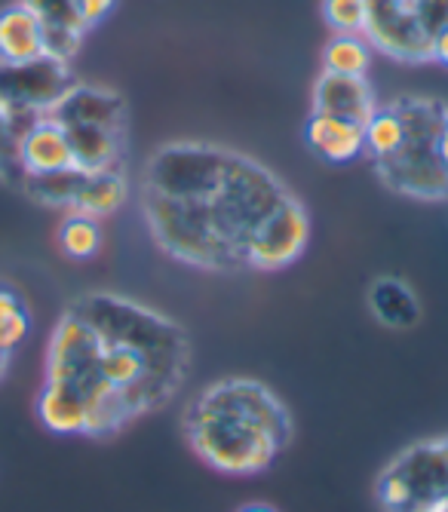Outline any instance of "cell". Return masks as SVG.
<instances>
[{
	"label": "cell",
	"instance_id": "17",
	"mask_svg": "<svg viewBox=\"0 0 448 512\" xmlns=\"http://www.w3.org/2000/svg\"><path fill=\"white\" fill-rule=\"evenodd\" d=\"M62 129L68 135V142H71L77 169H83V172L117 169V163L123 157V138H126V132L102 129V126H80V123H68Z\"/></svg>",
	"mask_w": 448,
	"mask_h": 512
},
{
	"label": "cell",
	"instance_id": "31",
	"mask_svg": "<svg viewBox=\"0 0 448 512\" xmlns=\"http://www.w3.org/2000/svg\"><path fill=\"white\" fill-rule=\"evenodd\" d=\"M237 512H277V509L274 506H264V503H249V506H243Z\"/></svg>",
	"mask_w": 448,
	"mask_h": 512
},
{
	"label": "cell",
	"instance_id": "18",
	"mask_svg": "<svg viewBox=\"0 0 448 512\" xmlns=\"http://www.w3.org/2000/svg\"><path fill=\"white\" fill-rule=\"evenodd\" d=\"M37 417L50 433L59 436H83L86 427V399L56 381H43L37 396Z\"/></svg>",
	"mask_w": 448,
	"mask_h": 512
},
{
	"label": "cell",
	"instance_id": "25",
	"mask_svg": "<svg viewBox=\"0 0 448 512\" xmlns=\"http://www.w3.org/2000/svg\"><path fill=\"white\" fill-rule=\"evenodd\" d=\"M25 123L16 120L7 105L0 102V181H16L22 188V169H19V138Z\"/></svg>",
	"mask_w": 448,
	"mask_h": 512
},
{
	"label": "cell",
	"instance_id": "10",
	"mask_svg": "<svg viewBox=\"0 0 448 512\" xmlns=\"http://www.w3.org/2000/svg\"><path fill=\"white\" fill-rule=\"evenodd\" d=\"M47 117H53L62 126L80 123V126H102V129L126 132V102L120 92L108 86L74 83Z\"/></svg>",
	"mask_w": 448,
	"mask_h": 512
},
{
	"label": "cell",
	"instance_id": "12",
	"mask_svg": "<svg viewBox=\"0 0 448 512\" xmlns=\"http://www.w3.org/2000/svg\"><path fill=\"white\" fill-rule=\"evenodd\" d=\"M375 108H378V102H375V92L366 77H347V74L323 71L317 77V83H313V111L317 114H332V117L366 123Z\"/></svg>",
	"mask_w": 448,
	"mask_h": 512
},
{
	"label": "cell",
	"instance_id": "26",
	"mask_svg": "<svg viewBox=\"0 0 448 512\" xmlns=\"http://www.w3.org/2000/svg\"><path fill=\"white\" fill-rule=\"evenodd\" d=\"M323 19L335 34H363L366 0H323Z\"/></svg>",
	"mask_w": 448,
	"mask_h": 512
},
{
	"label": "cell",
	"instance_id": "3",
	"mask_svg": "<svg viewBox=\"0 0 448 512\" xmlns=\"http://www.w3.org/2000/svg\"><path fill=\"white\" fill-rule=\"evenodd\" d=\"M185 436L212 470L255 476L271 470L292 442V414L261 381L224 378L188 405Z\"/></svg>",
	"mask_w": 448,
	"mask_h": 512
},
{
	"label": "cell",
	"instance_id": "1",
	"mask_svg": "<svg viewBox=\"0 0 448 512\" xmlns=\"http://www.w3.org/2000/svg\"><path fill=\"white\" fill-rule=\"evenodd\" d=\"M289 194L258 160L209 142H169L142 172V215L154 243L215 273L246 267L249 240Z\"/></svg>",
	"mask_w": 448,
	"mask_h": 512
},
{
	"label": "cell",
	"instance_id": "22",
	"mask_svg": "<svg viewBox=\"0 0 448 512\" xmlns=\"http://www.w3.org/2000/svg\"><path fill=\"white\" fill-rule=\"evenodd\" d=\"M80 181H83V169H68V172H53V175H25L22 191L43 206L71 209Z\"/></svg>",
	"mask_w": 448,
	"mask_h": 512
},
{
	"label": "cell",
	"instance_id": "19",
	"mask_svg": "<svg viewBox=\"0 0 448 512\" xmlns=\"http://www.w3.org/2000/svg\"><path fill=\"white\" fill-rule=\"evenodd\" d=\"M129 197V184L120 169L105 172H83V181L77 188V197L71 203V212H83L93 218L114 215Z\"/></svg>",
	"mask_w": 448,
	"mask_h": 512
},
{
	"label": "cell",
	"instance_id": "28",
	"mask_svg": "<svg viewBox=\"0 0 448 512\" xmlns=\"http://www.w3.org/2000/svg\"><path fill=\"white\" fill-rule=\"evenodd\" d=\"M74 4H77V16H80L83 28L89 31V28H96L99 22H105L114 13L117 0H74Z\"/></svg>",
	"mask_w": 448,
	"mask_h": 512
},
{
	"label": "cell",
	"instance_id": "34",
	"mask_svg": "<svg viewBox=\"0 0 448 512\" xmlns=\"http://www.w3.org/2000/svg\"><path fill=\"white\" fill-rule=\"evenodd\" d=\"M445 451H448V436H445Z\"/></svg>",
	"mask_w": 448,
	"mask_h": 512
},
{
	"label": "cell",
	"instance_id": "16",
	"mask_svg": "<svg viewBox=\"0 0 448 512\" xmlns=\"http://www.w3.org/2000/svg\"><path fill=\"white\" fill-rule=\"evenodd\" d=\"M47 53L40 19L22 4L0 10V62H28Z\"/></svg>",
	"mask_w": 448,
	"mask_h": 512
},
{
	"label": "cell",
	"instance_id": "14",
	"mask_svg": "<svg viewBox=\"0 0 448 512\" xmlns=\"http://www.w3.org/2000/svg\"><path fill=\"white\" fill-rule=\"evenodd\" d=\"M369 310L372 316L387 325V329H415L421 322V301L409 283H402L399 276H378L369 286Z\"/></svg>",
	"mask_w": 448,
	"mask_h": 512
},
{
	"label": "cell",
	"instance_id": "6",
	"mask_svg": "<svg viewBox=\"0 0 448 512\" xmlns=\"http://www.w3.org/2000/svg\"><path fill=\"white\" fill-rule=\"evenodd\" d=\"M102 359V338L93 329V322L80 316L74 307L62 313L47 347V381L65 384L86 399V408L114 390L99 375Z\"/></svg>",
	"mask_w": 448,
	"mask_h": 512
},
{
	"label": "cell",
	"instance_id": "27",
	"mask_svg": "<svg viewBox=\"0 0 448 512\" xmlns=\"http://www.w3.org/2000/svg\"><path fill=\"white\" fill-rule=\"evenodd\" d=\"M415 13L430 37L448 28V0H415Z\"/></svg>",
	"mask_w": 448,
	"mask_h": 512
},
{
	"label": "cell",
	"instance_id": "5",
	"mask_svg": "<svg viewBox=\"0 0 448 512\" xmlns=\"http://www.w3.org/2000/svg\"><path fill=\"white\" fill-rule=\"evenodd\" d=\"M384 512H433L448 506V451L445 439L415 442L396 454L378 479Z\"/></svg>",
	"mask_w": 448,
	"mask_h": 512
},
{
	"label": "cell",
	"instance_id": "11",
	"mask_svg": "<svg viewBox=\"0 0 448 512\" xmlns=\"http://www.w3.org/2000/svg\"><path fill=\"white\" fill-rule=\"evenodd\" d=\"M19 169L25 175H53V172H68L77 169L74 151L65 129L53 117H37L22 129L19 138Z\"/></svg>",
	"mask_w": 448,
	"mask_h": 512
},
{
	"label": "cell",
	"instance_id": "30",
	"mask_svg": "<svg viewBox=\"0 0 448 512\" xmlns=\"http://www.w3.org/2000/svg\"><path fill=\"white\" fill-rule=\"evenodd\" d=\"M439 157H442V166L448 172V117L442 123V132H439Z\"/></svg>",
	"mask_w": 448,
	"mask_h": 512
},
{
	"label": "cell",
	"instance_id": "32",
	"mask_svg": "<svg viewBox=\"0 0 448 512\" xmlns=\"http://www.w3.org/2000/svg\"><path fill=\"white\" fill-rule=\"evenodd\" d=\"M7 365H10V356H7V353H0V378L7 375Z\"/></svg>",
	"mask_w": 448,
	"mask_h": 512
},
{
	"label": "cell",
	"instance_id": "33",
	"mask_svg": "<svg viewBox=\"0 0 448 512\" xmlns=\"http://www.w3.org/2000/svg\"><path fill=\"white\" fill-rule=\"evenodd\" d=\"M433 512H448V506H442V509H433Z\"/></svg>",
	"mask_w": 448,
	"mask_h": 512
},
{
	"label": "cell",
	"instance_id": "24",
	"mask_svg": "<svg viewBox=\"0 0 448 512\" xmlns=\"http://www.w3.org/2000/svg\"><path fill=\"white\" fill-rule=\"evenodd\" d=\"M31 332V313L25 298L7 286L0 283V353L13 356V350L28 338Z\"/></svg>",
	"mask_w": 448,
	"mask_h": 512
},
{
	"label": "cell",
	"instance_id": "7",
	"mask_svg": "<svg viewBox=\"0 0 448 512\" xmlns=\"http://www.w3.org/2000/svg\"><path fill=\"white\" fill-rule=\"evenodd\" d=\"M74 83L71 62L53 53L28 62H0V102L25 126L50 114Z\"/></svg>",
	"mask_w": 448,
	"mask_h": 512
},
{
	"label": "cell",
	"instance_id": "21",
	"mask_svg": "<svg viewBox=\"0 0 448 512\" xmlns=\"http://www.w3.org/2000/svg\"><path fill=\"white\" fill-rule=\"evenodd\" d=\"M402 138H406V126H402V117L396 114L393 105L375 108L372 117L363 123V142H366V154L372 157V163H384L390 160Z\"/></svg>",
	"mask_w": 448,
	"mask_h": 512
},
{
	"label": "cell",
	"instance_id": "13",
	"mask_svg": "<svg viewBox=\"0 0 448 512\" xmlns=\"http://www.w3.org/2000/svg\"><path fill=\"white\" fill-rule=\"evenodd\" d=\"M304 142L326 163H350L366 151L363 123L332 117V114H317V111L310 114L304 126Z\"/></svg>",
	"mask_w": 448,
	"mask_h": 512
},
{
	"label": "cell",
	"instance_id": "8",
	"mask_svg": "<svg viewBox=\"0 0 448 512\" xmlns=\"http://www.w3.org/2000/svg\"><path fill=\"white\" fill-rule=\"evenodd\" d=\"M363 37L396 62L418 65L433 59V37L418 22L415 0H366Z\"/></svg>",
	"mask_w": 448,
	"mask_h": 512
},
{
	"label": "cell",
	"instance_id": "20",
	"mask_svg": "<svg viewBox=\"0 0 448 512\" xmlns=\"http://www.w3.org/2000/svg\"><path fill=\"white\" fill-rule=\"evenodd\" d=\"M372 65V43L360 34H335L323 50V71L366 77Z\"/></svg>",
	"mask_w": 448,
	"mask_h": 512
},
{
	"label": "cell",
	"instance_id": "4",
	"mask_svg": "<svg viewBox=\"0 0 448 512\" xmlns=\"http://www.w3.org/2000/svg\"><path fill=\"white\" fill-rule=\"evenodd\" d=\"M406 126L399 151L375 163L378 178L393 194L412 197V200H448V172L439 157V132L448 117V105L424 96H402L390 102Z\"/></svg>",
	"mask_w": 448,
	"mask_h": 512
},
{
	"label": "cell",
	"instance_id": "9",
	"mask_svg": "<svg viewBox=\"0 0 448 512\" xmlns=\"http://www.w3.org/2000/svg\"><path fill=\"white\" fill-rule=\"evenodd\" d=\"M310 240V218L295 194H289L271 215L261 221L246 249V267L255 270H283L295 264Z\"/></svg>",
	"mask_w": 448,
	"mask_h": 512
},
{
	"label": "cell",
	"instance_id": "2",
	"mask_svg": "<svg viewBox=\"0 0 448 512\" xmlns=\"http://www.w3.org/2000/svg\"><path fill=\"white\" fill-rule=\"evenodd\" d=\"M102 338L99 375L142 417L163 408L188 378L191 341L178 322L120 295H86L71 304Z\"/></svg>",
	"mask_w": 448,
	"mask_h": 512
},
{
	"label": "cell",
	"instance_id": "23",
	"mask_svg": "<svg viewBox=\"0 0 448 512\" xmlns=\"http://www.w3.org/2000/svg\"><path fill=\"white\" fill-rule=\"evenodd\" d=\"M59 249L74 258V261H86L93 258L102 249V227L99 218L83 215V212H71L62 224H59Z\"/></svg>",
	"mask_w": 448,
	"mask_h": 512
},
{
	"label": "cell",
	"instance_id": "15",
	"mask_svg": "<svg viewBox=\"0 0 448 512\" xmlns=\"http://www.w3.org/2000/svg\"><path fill=\"white\" fill-rule=\"evenodd\" d=\"M22 4L40 19L43 37H47V53L71 62L86 31L74 0H22Z\"/></svg>",
	"mask_w": 448,
	"mask_h": 512
},
{
	"label": "cell",
	"instance_id": "29",
	"mask_svg": "<svg viewBox=\"0 0 448 512\" xmlns=\"http://www.w3.org/2000/svg\"><path fill=\"white\" fill-rule=\"evenodd\" d=\"M433 59L442 62V65H448V28L433 37Z\"/></svg>",
	"mask_w": 448,
	"mask_h": 512
}]
</instances>
